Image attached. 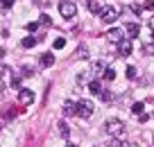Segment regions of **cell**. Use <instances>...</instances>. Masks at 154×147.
Masks as SVG:
<instances>
[{"mask_svg": "<svg viewBox=\"0 0 154 147\" xmlns=\"http://www.w3.org/2000/svg\"><path fill=\"white\" fill-rule=\"evenodd\" d=\"M104 131L109 133L111 138H122L125 136V122H122V120H106Z\"/></svg>", "mask_w": 154, "mask_h": 147, "instance_id": "6da1fadb", "label": "cell"}, {"mask_svg": "<svg viewBox=\"0 0 154 147\" xmlns=\"http://www.w3.org/2000/svg\"><path fill=\"white\" fill-rule=\"evenodd\" d=\"M118 18H120V9L118 7H102V11H100L102 23H116Z\"/></svg>", "mask_w": 154, "mask_h": 147, "instance_id": "7a4b0ae2", "label": "cell"}, {"mask_svg": "<svg viewBox=\"0 0 154 147\" xmlns=\"http://www.w3.org/2000/svg\"><path fill=\"white\" fill-rule=\"evenodd\" d=\"M59 14H61L63 18H72V16L77 14L75 2H70V0H63V2H59Z\"/></svg>", "mask_w": 154, "mask_h": 147, "instance_id": "3957f363", "label": "cell"}, {"mask_svg": "<svg viewBox=\"0 0 154 147\" xmlns=\"http://www.w3.org/2000/svg\"><path fill=\"white\" fill-rule=\"evenodd\" d=\"M77 115L79 118H91L93 115V102H88V100L77 102Z\"/></svg>", "mask_w": 154, "mask_h": 147, "instance_id": "277c9868", "label": "cell"}, {"mask_svg": "<svg viewBox=\"0 0 154 147\" xmlns=\"http://www.w3.org/2000/svg\"><path fill=\"white\" fill-rule=\"evenodd\" d=\"M34 102V93L29 88H18V104H32Z\"/></svg>", "mask_w": 154, "mask_h": 147, "instance_id": "5b68a950", "label": "cell"}, {"mask_svg": "<svg viewBox=\"0 0 154 147\" xmlns=\"http://www.w3.org/2000/svg\"><path fill=\"white\" fill-rule=\"evenodd\" d=\"M118 54H120V57H129L131 54V38H122V41L118 43Z\"/></svg>", "mask_w": 154, "mask_h": 147, "instance_id": "8992f818", "label": "cell"}, {"mask_svg": "<svg viewBox=\"0 0 154 147\" xmlns=\"http://www.w3.org/2000/svg\"><path fill=\"white\" fill-rule=\"evenodd\" d=\"M104 36H106V41H109V43H120L122 36H125V32H122V29H109Z\"/></svg>", "mask_w": 154, "mask_h": 147, "instance_id": "52a82bcc", "label": "cell"}, {"mask_svg": "<svg viewBox=\"0 0 154 147\" xmlns=\"http://www.w3.org/2000/svg\"><path fill=\"white\" fill-rule=\"evenodd\" d=\"M125 34H127V38H136L140 34V25L138 23H127L125 25Z\"/></svg>", "mask_w": 154, "mask_h": 147, "instance_id": "ba28073f", "label": "cell"}, {"mask_svg": "<svg viewBox=\"0 0 154 147\" xmlns=\"http://www.w3.org/2000/svg\"><path fill=\"white\" fill-rule=\"evenodd\" d=\"M63 115H66V118L68 115H77V104L75 102H70V100L63 102Z\"/></svg>", "mask_w": 154, "mask_h": 147, "instance_id": "9c48e42d", "label": "cell"}, {"mask_svg": "<svg viewBox=\"0 0 154 147\" xmlns=\"http://www.w3.org/2000/svg\"><path fill=\"white\" fill-rule=\"evenodd\" d=\"M86 9L93 11V14H100V11H102V5L97 2V0H86Z\"/></svg>", "mask_w": 154, "mask_h": 147, "instance_id": "30bf717a", "label": "cell"}, {"mask_svg": "<svg viewBox=\"0 0 154 147\" xmlns=\"http://www.w3.org/2000/svg\"><path fill=\"white\" fill-rule=\"evenodd\" d=\"M52 63H54V57H52V54H50V52L41 54V66H43V68H50V66H52Z\"/></svg>", "mask_w": 154, "mask_h": 147, "instance_id": "8fae6325", "label": "cell"}, {"mask_svg": "<svg viewBox=\"0 0 154 147\" xmlns=\"http://www.w3.org/2000/svg\"><path fill=\"white\" fill-rule=\"evenodd\" d=\"M88 90H91L93 95H100L102 93V84L97 79H93V81H88Z\"/></svg>", "mask_w": 154, "mask_h": 147, "instance_id": "7c38bea8", "label": "cell"}, {"mask_svg": "<svg viewBox=\"0 0 154 147\" xmlns=\"http://www.w3.org/2000/svg\"><path fill=\"white\" fill-rule=\"evenodd\" d=\"M57 127H59V133H61L63 138H68V136H70V127H68V122H59Z\"/></svg>", "mask_w": 154, "mask_h": 147, "instance_id": "4fadbf2b", "label": "cell"}, {"mask_svg": "<svg viewBox=\"0 0 154 147\" xmlns=\"http://www.w3.org/2000/svg\"><path fill=\"white\" fill-rule=\"evenodd\" d=\"M36 41H38V38H34V36H25L23 41H20V45H23V47H34Z\"/></svg>", "mask_w": 154, "mask_h": 147, "instance_id": "5bb4252c", "label": "cell"}, {"mask_svg": "<svg viewBox=\"0 0 154 147\" xmlns=\"http://www.w3.org/2000/svg\"><path fill=\"white\" fill-rule=\"evenodd\" d=\"M140 50H143V54H147V57H152V54H154V43H145V45L140 47Z\"/></svg>", "mask_w": 154, "mask_h": 147, "instance_id": "9a60e30c", "label": "cell"}, {"mask_svg": "<svg viewBox=\"0 0 154 147\" xmlns=\"http://www.w3.org/2000/svg\"><path fill=\"white\" fill-rule=\"evenodd\" d=\"M143 109H145L143 102H136V104L131 106V113H134V115H140V113H143Z\"/></svg>", "mask_w": 154, "mask_h": 147, "instance_id": "2e32d148", "label": "cell"}, {"mask_svg": "<svg viewBox=\"0 0 154 147\" xmlns=\"http://www.w3.org/2000/svg\"><path fill=\"white\" fill-rule=\"evenodd\" d=\"M14 7V0H0V11H7Z\"/></svg>", "mask_w": 154, "mask_h": 147, "instance_id": "e0dca14e", "label": "cell"}, {"mask_svg": "<svg viewBox=\"0 0 154 147\" xmlns=\"http://www.w3.org/2000/svg\"><path fill=\"white\" fill-rule=\"evenodd\" d=\"M75 57H77V59H86V57H88V50H86L84 45H79V47H77V54H75Z\"/></svg>", "mask_w": 154, "mask_h": 147, "instance_id": "ac0fdd59", "label": "cell"}, {"mask_svg": "<svg viewBox=\"0 0 154 147\" xmlns=\"http://www.w3.org/2000/svg\"><path fill=\"white\" fill-rule=\"evenodd\" d=\"M102 75H104L106 79H116V70H113V68H104V72H102Z\"/></svg>", "mask_w": 154, "mask_h": 147, "instance_id": "d6986e66", "label": "cell"}, {"mask_svg": "<svg viewBox=\"0 0 154 147\" xmlns=\"http://www.w3.org/2000/svg\"><path fill=\"white\" fill-rule=\"evenodd\" d=\"M93 72H100V75H102V72H104V63L95 61V63H93Z\"/></svg>", "mask_w": 154, "mask_h": 147, "instance_id": "ffe728a7", "label": "cell"}, {"mask_svg": "<svg viewBox=\"0 0 154 147\" xmlns=\"http://www.w3.org/2000/svg\"><path fill=\"white\" fill-rule=\"evenodd\" d=\"M106 147H127V145H125V142H120L118 138H113V140H111V142H109Z\"/></svg>", "mask_w": 154, "mask_h": 147, "instance_id": "44dd1931", "label": "cell"}, {"mask_svg": "<svg viewBox=\"0 0 154 147\" xmlns=\"http://www.w3.org/2000/svg\"><path fill=\"white\" fill-rule=\"evenodd\" d=\"M125 72H127V77H129V79H136V68H134V66H129Z\"/></svg>", "mask_w": 154, "mask_h": 147, "instance_id": "7402d4cb", "label": "cell"}, {"mask_svg": "<svg viewBox=\"0 0 154 147\" xmlns=\"http://www.w3.org/2000/svg\"><path fill=\"white\" fill-rule=\"evenodd\" d=\"M63 45H66V38H57V41H54V50H61Z\"/></svg>", "mask_w": 154, "mask_h": 147, "instance_id": "603a6c76", "label": "cell"}, {"mask_svg": "<svg viewBox=\"0 0 154 147\" xmlns=\"http://www.w3.org/2000/svg\"><path fill=\"white\" fill-rule=\"evenodd\" d=\"M18 84H20V77L14 75V77H11V88H18Z\"/></svg>", "mask_w": 154, "mask_h": 147, "instance_id": "cb8c5ba5", "label": "cell"}, {"mask_svg": "<svg viewBox=\"0 0 154 147\" xmlns=\"http://www.w3.org/2000/svg\"><path fill=\"white\" fill-rule=\"evenodd\" d=\"M29 75H34V70L29 66H23V77H29Z\"/></svg>", "mask_w": 154, "mask_h": 147, "instance_id": "d4e9b609", "label": "cell"}, {"mask_svg": "<svg viewBox=\"0 0 154 147\" xmlns=\"http://www.w3.org/2000/svg\"><path fill=\"white\" fill-rule=\"evenodd\" d=\"M41 23H43V25H52V20H50L48 14H43V16H41Z\"/></svg>", "mask_w": 154, "mask_h": 147, "instance_id": "484cf974", "label": "cell"}, {"mask_svg": "<svg viewBox=\"0 0 154 147\" xmlns=\"http://www.w3.org/2000/svg\"><path fill=\"white\" fill-rule=\"evenodd\" d=\"M143 9H154V0H147V2H143Z\"/></svg>", "mask_w": 154, "mask_h": 147, "instance_id": "4316f807", "label": "cell"}, {"mask_svg": "<svg viewBox=\"0 0 154 147\" xmlns=\"http://www.w3.org/2000/svg\"><path fill=\"white\" fill-rule=\"evenodd\" d=\"M131 11H134V14H140V11H143V5H131Z\"/></svg>", "mask_w": 154, "mask_h": 147, "instance_id": "83f0119b", "label": "cell"}, {"mask_svg": "<svg viewBox=\"0 0 154 147\" xmlns=\"http://www.w3.org/2000/svg\"><path fill=\"white\" fill-rule=\"evenodd\" d=\"M36 27H38V23H27V32H36Z\"/></svg>", "mask_w": 154, "mask_h": 147, "instance_id": "f1b7e54d", "label": "cell"}, {"mask_svg": "<svg viewBox=\"0 0 154 147\" xmlns=\"http://www.w3.org/2000/svg\"><path fill=\"white\" fill-rule=\"evenodd\" d=\"M5 57V47H0V59Z\"/></svg>", "mask_w": 154, "mask_h": 147, "instance_id": "f546056e", "label": "cell"}, {"mask_svg": "<svg viewBox=\"0 0 154 147\" xmlns=\"http://www.w3.org/2000/svg\"><path fill=\"white\" fill-rule=\"evenodd\" d=\"M149 25H152V29H154V16H152V18H149Z\"/></svg>", "mask_w": 154, "mask_h": 147, "instance_id": "4dcf8cb0", "label": "cell"}, {"mask_svg": "<svg viewBox=\"0 0 154 147\" xmlns=\"http://www.w3.org/2000/svg\"><path fill=\"white\" fill-rule=\"evenodd\" d=\"M66 147H75V145H70V142H68V145H66Z\"/></svg>", "mask_w": 154, "mask_h": 147, "instance_id": "1f68e13d", "label": "cell"}, {"mask_svg": "<svg viewBox=\"0 0 154 147\" xmlns=\"http://www.w3.org/2000/svg\"><path fill=\"white\" fill-rule=\"evenodd\" d=\"M152 115H154V111H152Z\"/></svg>", "mask_w": 154, "mask_h": 147, "instance_id": "d6a6232c", "label": "cell"}]
</instances>
